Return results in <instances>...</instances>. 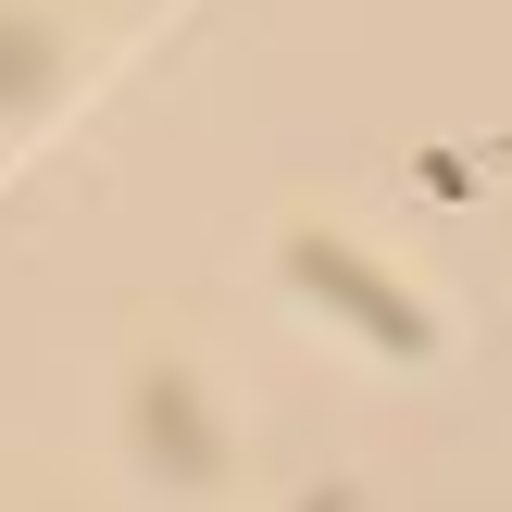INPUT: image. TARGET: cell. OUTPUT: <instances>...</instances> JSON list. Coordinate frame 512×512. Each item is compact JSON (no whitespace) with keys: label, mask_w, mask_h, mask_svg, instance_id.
<instances>
[{"label":"cell","mask_w":512,"mask_h":512,"mask_svg":"<svg viewBox=\"0 0 512 512\" xmlns=\"http://www.w3.org/2000/svg\"><path fill=\"white\" fill-rule=\"evenodd\" d=\"M300 512H363V500H350V488H313V500H300Z\"/></svg>","instance_id":"3"},{"label":"cell","mask_w":512,"mask_h":512,"mask_svg":"<svg viewBox=\"0 0 512 512\" xmlns=\"http://www.w3.org/2000/svg\"><path fill=\"white\" fill-rule=\"evenodd\" d=\"M138 438L163 450V475H213V425H200L188 375H150V388H138Z\"/></svg>","instance_id":"2"},{"label":"cell","mask_w":512,"mask_h":512,"mask_svg":"<svg viewBox=\"0 0 512 512\" xmlns=\"http://www.w3.org/2000/svg\"><path fill=\"white\" fill-rule=\"evenodd\" d=\"M288 275H300V288L325 300V313H350V325H363L375 350H400V363H413V350H438V325H425V300H400V288H388L375 263H350V250H338V238H313V225L288 238Z\"/></svg>","instance_id":"1"}]
</instances>
